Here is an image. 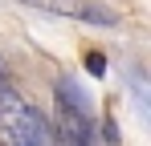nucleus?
<instances>
[{
    "mask_svg": "<svg viewBox=\"0 0 151 146\" xmlns=\"http://www.w3.org/2000/svg\"><path fill=\"white\" fill-rule=\"evenodd\" d=\"M90 73H94V77H102V73H106V65H102V53H90Z\"/></svg>",
    "mask_w": 151,
    "mask_h": 146,
    "instance_id": "nucleus-3",
    "label": "nucleus"
},
{
    "mask_svg": "<svg viewBox=\"0 0 151 146\" xmlns=\"http://www.w3.org/2000/svg\"><path fill=\"white\" fill-rule=\"evenodd\" d=\"M0 81H4V73H0Z\"/></svg>",
    "mask_w": 151,
    "mask_h": 146,
    "instance_id": "nucleus-4",
    "label": "nucleus"
},
{
    "mask_svg": "<svg viewBox=\"0 0 151 146\" xmlns=\"http://www.w3.org/2000/svg\"><path fill=\"white\" fill-rule=\"evenodd\" d=\"M33 8H45V12H57V16H74V21H86V24H119V12L106 8L102 0H25Z\"/></svg>",
    "mask_w": 151,
    "mask_h": 146,
    "instance_id": "nucleus-2",
    "label": "nucleus"
},
{
    "mask_svg": "<svg viewBox=\"0 0 151 146\" xmlns=\"http://www.w3.org/2000/svg\"><path fill=\"white\" fill-rule=\"evenodd\" d=\"M0 134L8 146H57L49 118L4 81H0Z\"/></svg>",
    "mask_w": 151,
    "mask_h": 146,
    "instance_id": "nucleus-1",
    "label": "nucleus"
}]
</instances>
